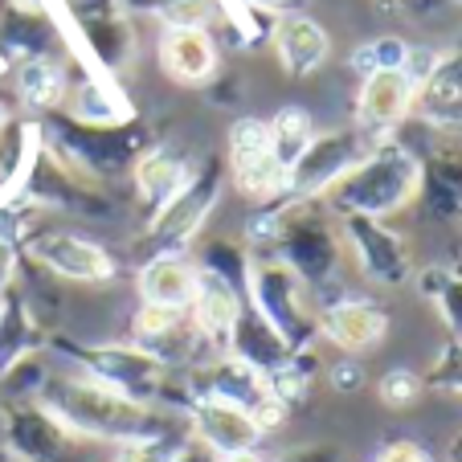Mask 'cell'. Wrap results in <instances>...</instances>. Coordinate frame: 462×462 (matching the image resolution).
I'll return each mask as SVG.
<instances>
[{
    "label": "cell",
    "instance_id": "cell-20",
    "mask_svg": "<svg viewBox=\"0 0 462 462\" xmlns=\"http://www.w3.org/2000/svg\"><path fill=\"white\" fill-rule=\"evenodd\" d=\"M266 42H271V53L287 79H311V74H319L323 66H328V58H332V33L315 17H307L303 9L279 13V17L271 21Z\"/></svg>",
    "mask_w": 462,
    "mask_h": 462
},
{
    "label": "cell",
    "instance_id": "cell-17",
    "mask_svg": "<svg viewBox=\"0 0 462 462\" xmlns=\"http://www.w3.org/2000/svg\"><path fill=\"white\" fill-rule=\"evenodd\" d=\"M389 336V311L373 299L344 295L319 307V340L332 344L340 356H365L376 352Z\"/></svg>",
    "mask_w": 462,
    "mask_h": 462
},
{
    "label": "cell",
    "instance_id": "cell-28",
    "mask_svg": "<svg viewBox=\"0 0 462 462\" xmlns=\"http://www.w3.org/2000/svg\"><path fill=\"white\" fill-rule=\"evenodd\" d=\"M242 307H245L242 291L201 274V291H197V299H192V307H189V319H192V328L205 336V344H209L213 352H226V340H229V332H234Z\"/></svg>",
    "mask_w": 462,
    "mask_h": 462
},
{
    "label": "cell",
    "instance_id": "cell-15",
    "mask_svg": "<svg viewBox=\"0 0 462 462\" xmlns=\"http://www.w3.org/2000/svg\"><path fill=\"white\" fill-rule=\"evenodd\" d=\"M66 37H74L70 58L87 61L90 70L103 74V79H111V82H119L123 74L135 66V53H140L135 21L119 9L95 13V17H79Z\"/></svg>",
    "mask_w": 462,
    "mask_h": 462
},
{
    "label": "cell",
    "instance_id": "cell-4",
    "mask_svg": "<svg viewBox=\"0 0 462 462\" xmlns=\"http://www.w3.org/2000/svg\"><path fill=\"white\" fill-rule=\"evenodd\" d=\"M323 201L336 217H397L421 201V156L397 140L376 143L373 156L352 168Z\"/></svg>",
    "mask_w": 462,
    "mask_h": 462
},
{
    "label": "cell",
    "instance_id": "cell-19",
    "mask_svg": "<svg viewBox=\"0 0 462 462\" xmlns=\"http://www.w3.org/2000/svg\"><path fill=\"white\" fill-rule=\"evenodd\" d=\"M61 115L82 123V127H119V123L140 119L135 103L123 95L119 82L95 74L87 61H79V58H70V87H66Z\"/></svg>",
    "mask_w": 462,
    "mask_h": 462
},
{
    "label": "cell",
    "instance_id": "cell-7",
    "mask_svg": "<svg viewBox=\"0 0 462 462\" xmlns=\"http://www.w3.org/2000/svg\"><path fill=\"white\" fill-rule=\"evenodd\" d=\"M245 303L271 323L291 348H315L319 344V307L323 299L274 254H254L245 274Z\"/></svg>",
    "mask_w": 462,
    "mask_h": 462
},
{
    "label": "cell",
    "instance_id": "cell-39",
    "mask_svg": "<svg viewBox=\"0 0 462 462\" xmlns=\"http://www.w3.org/2000/svg\"><path fill=\"white\" fill-rule=\"evenodd\" d=\"M373 462H438V458L421 442H413V438H389V442L373 454Z\"/></svg>",
    "mask_w": 462,
    "mask_h": 462
},
{
    "label": "cell",
    "instance_id": "cell-42",
    "mask_svg": "<svg viewBox=\"0 0 462 462\" xmlns=\"http://www.w3.org/2000/svg\"><path fill=\"white\" fill-rule=\"evenodd\" d=\"M237 5L250 13H271V17H279V13H295L303 0H237Z\"/></svg>",
    "mask_w": 462,
    "mask_h": 462
},
{
    "label": "cell",
    "instance_id": "cell-36",
    "mask_svg": "<svg viewBox=\"0 0 462 462\" xmlns=\"http://www.w3.org/2000/svg\"><path fill=\"white\" fill-rule=\"evenodd\" d=\"M221 17L217 0H160L156 21L164 29H209Z\"/></svg>",
    "mask_w": 462,
    "mask_h": 462
},
{
    "label": "cell",
    "instance_id": "cell-43",
    "mask_svg": "<svg viewBox=\"0 0 462 462\" xmlns=\"http://www.w3.org/2000/svg\"><path fill=\"white\" fill-rule=\"evenodd\" d=\"M176 462H213V454L205 450L201 442H192V438H189V446L180 450V458H176Z\"/></svg>",
    "mask_w": 462,
    "mask_h": 462
},
{
    "label": "cell",
    "instance_id": "cell-27",
    "mask_svg": "<svg viewBox=\"0 0 462 462\" xmlns=\"http://www.w3.org/2000/svg\"><path fill=\"white\" fill-rule=\"evenodd\" d=\"M226 352L229 356H237V360H245L250 368H258L262 376L279 373V368L295 356V348H291V344L282 340V336L274 332L271 323L262 319L250 303H245L242 315H237L234 332H229V340H226Z\"/></svg>",
    "mask_w": 462,
    "mask_h": 462
},
{
    "label": "cell",
    "instance_id": "cell-21",
    "mask_svg": "<svg viewBox=\"0 0 462 462\" xmlns=\"http://www.w3.org/2000/svg\"><path fill=\"white\" fill-rule=\"evenodd\" d=\"M156 58L164 79L189 90H205L221 74V53L209 29H164L156 42Z\"/></svg>",
    "mask_w": 462,
    "mask_h": 462
},
{
    "label": "cell",
    "instance_id": "cell-8",
    "mask_svg": "<svg viewBox=\"0 0 462 462\" xmlns=\"http://www.w3.org/2000/svg\"><path fill=\"white\" fill-rule=\"evenodd\" d=\"M17 250L25 262H33L42 274L74 287H106L119 279V258L103 242L79 234V229H61L50 221L33 217L17 237Z\"/></svg>",
    "mask_w": 462,
    "mask_h": 462
},
{
    "label": "cell",
    "instance_id": "cell-30",
    "mask_svg": "<svg viewBox=\"0 0 462 462\" xmlns=\"http://www.w3.org/2000/svg\"><path fill=\"white\" fill-rule=\"evenodd\" d=\"M189 254L201 274H209V279L245 295V274H250V258H254V250L245 242H234V237H197Z\"/></svg>",
    "mask_w": 462,
    "mask_h": 462
},
{
    "label": "cell",
    "instance_id": "cell-34",
    "mask_svg": "<svg viewBox=\"0 0 462 462\" xmlns=\"http://www.w3.org/2000/svg\"><path fill=\"white\" fill-rule=\"evenodd\" d=\"M421 397H426V376L413 373V368L397 365V368L376 376V402H381L384 410H393V413L413 410Z\"/></svg>",
    "mask_w": 462,
    "mask_h": 462
},
{
    "label": "cell",
    "instance_id": "cell-38",
    "mask_svg": "<svg viewBox=\"0 0 462 462\" xmlns=\"http://www.w3.org/2000/svg\"><path fill=\"white\" fill-rule=\"evenodd\" d=\"M323 376H328V384H332L336 393H360L368 381L360 356H340V360H332V365H323Z\"/></svg>",
    "mask_w": 462,
    "mask_h": 462
},
{
    "label": "cell",
    "instance_id": "cell-41",
    "mask_svg": "<svg viewBox=\"0 0 462 462\" xmlns=\"http://www.w3.org/2000/svg\"><path fill=\"white\" fill-rule=\"evenodd\" d=\"M17 274H21V250H17V242H9V237H0V295L17 282Z\"/></svg>",
    "mask_w": 462,
    "mask_h": 462
},
{
    "label": "cell",
    "instance_id": "cell-24",
    "mask_svg": "<svg viewBox=\"0 0 462 462\" xmlns=\"http://www.w3.org/2000/svg\"><path fill=\"white\" fill-rule=\"evenodd\" d=\"M192 168H197V160H192L184 148H176V143H156V140H152L148 148L140 152L135 168H131L135 201H140L148 213H152V209H160V205H164L168 197H172V192L192 176Z\"/></svg>",
    "mask_w": 462,
    "mask_h": 462
},
{
    "label": "cell",
    "instance_id": "cell-33",
    "mask_svg": "<svg viewBox=\"0 0 462 462\" xmlns=\"http://www.w3.org/2000/svg\"><path fill=\"white\" fill-rule=\"evenodd\" d=\"M184 446H189V426H176V430H168V434L115 446L106 462H176Z\"/></svg>",
    "mask_w": 462,
    "mask_h": 462
},
{
    "label": "cell",
    "instance_id": "cell-48",
    "mask_svg": "<svg viewBox=\"0 0 462 462\" xmlns=\"http://www.w3.org/2000/svg\"><path fill=\"white\" fill-rule=\"evenodd\" d=\"M397 5H402V0H397Z\"/></svg>",
    "mask_w": 462,
    "mask_h": 462
},
{
    "label": "cell",
    "instance_id": "cell-23",
    "mask_svg": "<svg viewBox=\"0 0 462 462\" xmlns=\"http://www.w3.org/2000/svg\"><path fill=\"white\" fill-rule=\"evenodd\" d=\"M66 87H70V58H25L9 66V90L13 103L29 111L33 119L61 111L66 103Z\"/></svg>",
    "mask_w": 462,
    "mask_h": 462
},
{
    "label": "cell",
    "instance_id": "cell-31",
    "mask_svg": "<svg viewBox=\"0 0 462 462\" xmlns=\"http://www.w3.org/2000/svg\"><path fill=\"white\" fill-rule=\"evenodd\" d=\"M37 135H42V131H37V119H25V115H17V111L0 123V201L17 197Z\"/></svg>",
    "mask_w": 462,
    "mask_h": 462
},
{
    "label": "cell",
    "instance_id": "cell-9",
    "mask_svg": "<svg viewBox=\"0 0 462 462\" xmlns=\"http://www.w3.org/2000/svg\"><path fill=\"white\" fill-rule=\"evenodd\" d=\"M226 189H229L226 156L197 160V168H192L189 180H184L160 209L148 213L143 242L160 245V250H189V245L201 237V229L209 226V217L221 205Z\"/></svg>",
    "mask_w": 462,
    "mask_h": 462
},
{
    "label": "cell",
    "instance_id": "cell-29",
    "mask_svg": "<svg viewBox=\"0 0 462 462\" xmlns=\"http://www.w3.org/2000/svg\"><path fill=\"white\" fill-rule=\"evenodd\" d=\"M413 287L438 307L450 340H462V262H430L413 271Z\"/></svg>",
    "mask_w": 462,
    "mask_h": 462
},
{
    "label": "cell",
    "instance_id": "cell-40",
    "mask_svg": "<svg viewBox=\"0 0 462 462\" xmlns=\"http://www.w3.org/2000/svg\"><path fill=\"white\" fill-rule=\"evenodd\" d=\"M279 462H344V454H340V446L307 442V446H295V450H287Z\"/></svg>",
    "mask_w": 462,
    "mask_h": 462
},
{
    "label": "cell",
    "instance_id": "cell-14",
    "mask_svg": "<svg viewBox=\"0 0 462 462\" xmlns=\"http://www.w3.org/2000/svg\"><path fill=\"white\" fill-rule=\"evenodd\" d=\"M180 418H184V426H189V438L192 442H201L213 458H221V454L258 450L262 438H266L258 430V421L250 418V410L226 402V397H213V393L189 389V397H184V405H180Z\"/></svg>",
    "mask_w": 462,
    "mask_h": 462
},
{
    "label": "cell",
    "instance_id": "cell-16",
    "mask_svg": "<svg viewBox=\"0 0 462 462\" xmlns=\"http://www.w3.org/2000/svg\"><path fill=\"white\" fill-rule=\"evenodd\" d=\"M413 98H418V82L405 74V66L360 74L352 123L373 140H397V127L413 119Z\"/></svg>",
    "mask_w": 462,
    "mask_h": 462
},
{
    "label": "cell",
    "instance_id": "cell-26",
    "mask_svg": "<svg viewBox=\"0 0 462 462\" xmlns=\"http://www.w3.org/2000/svg\"><path fill=\"white\" fill-rule=\"evenodd\" d=\"M421 201L442 221H462V148L438 135V148L421 156Z\"/></svg>",
    "mask_w": 462,
    "mask_h": 462
},
{
    "label": "cell",
    "instance_id": "cell-12",
    "mask_svg": "<svg viewBox=\"0 0 462 462\" xmlns=\"http://www.w3.org/2000/svg\"><path fill=\"white\" fill-rule=\"evenodd\" d=\"M229 184L254 205H274L287 197V164L274 156L266 119H234L226 143Z\"/></svg>",
    "mask_w": 462,
    "mask_h": 462
},
{
    "label": "cell",
    "instance_id": "cell-1",
    "mask_svg": "<svg viewBox=\"0 0 462 462\" xmlns=\"http://www.w3.org/2000/svg\"><path fill=\"white\" fill-rule=\"evenodd\" d=\"M37 402L70 430L74 438H82L90 446L140 442V438H156V434L184 426L180 413L131 402V397L106 389V384H98L95 376L79 373V368H53L45 389L37 393Z\"/></svg>",
    "mask_w": 462,
    "mask_h": 462
},
{
    "label": "cell",
    "instance_id": "cell-11",
    "mask_svg": "<svg viewBox=\"0 0 462 462\" xmlns=\"http://www.w3.org/2000/svg\"><path fill=\"white\" fill-rule=\"evenodd\" d=\"M376 143L384 140H373L356 123L336 131H315V140L303 148V156L287 168V197H295V201H323L352 168L373 156Z\"/></svg>",
    "mask_w": 462,
    "mask_h": 462
},
{
    "label": "cell",
    "instance_id": "cell-45",
    "mask_svg": "<svg viewBox=\"0 0 462 462\" xmlns=\"http://www.w3.org/2000/svg\"><path fill=\"white\" fill-rule=\"evenodd\" d=\"M446 458H450V462H462V430L450 438V450H446Z\"/></svg>",
    "mask_w": 462,
    "mask_h": 462
},
{
    "label": "cell",
    "instance_id": "cell-35",
    "mask_svg": "<svg viewBox=\"0 0 462 462\" xmlns=\"http://www.w3.org/2000/svg\"><path fill=\"white\" fill-rule=\"evenodd\" d=\"M405 58H410V42H402V37H373V42L356 45L348 58L352 74H373V70H389V66H405Z\"/></svg>",
    "mask_w": 462,
    "mask_h": 462
},
{
    "label": "cell",
    "instance_id": "cell-47",
    "mask_svg": "<svg viewBox=\"0 0 462 462\" xmlns=\"http://www.w3.org/2000/svg\"><path fill=\"white\" fill-rule=\"evenodd\" d=\"M5 70H9V66H5V61H0V79H5Z\"/></svg>",
    "mask_w": 462,
    "mask_h": 462
},
{
    "label": "cell",
    "instance_id": "cell-5",
    "mask_svg": "<svg viewBox=\"0 0 462 462\" xmlns=\"http://www.w3.org/2000/svg\"><path fill=\"white\" fill-rule=\"evenodd\" d=\"M37 127H42V140L58 156H66L79 172H87L90 180L106 184V189L119 180H131V168H135L140 152L152 143L140 119L119 123V127H82V123L66 119L61 111H53L42 115Z\"/></svg>",
    "mask_w": 462,
    "mask_h": 462
},
{
    "label": "cell",
    "instance_id": "cell-10",
    "mask_svg": "<svg viewBox=\"0 0 462 462\" xmlns=\"http://www.w3.org/2000/svg\"><path fill=\"white\" fill-rule=\"evenodd\" d=\"M87 446L37 397H0V450L9 462H82Z\"/></svg>",
    "mask_w": 462,
    "mask_h": 462
},
{
    "label": "cell",
    "instance_id": "cell-18",
    "mask_svg": "<svg viewBox=\"0 0 462 462\" xmlns=\"http://www.w3.org/2000/svg\"><path fill=\"white\" fill-rule=\"evenodd\" d=\"M413 119L442 140L462 135V45L438 50L434 70L418 82L413 98Z\"/></svg>",
    "mask_w": 462,
    "mask_h": 462
},
{
    "label": "cell",
    "instance_id": "cell-22",
    "mask_svg": "<svg viewBox=\"0 0 462 462\" xmlns=\"http://www.w3.org/2000/svg\"><path fill=\"white\" fill-rule=\"evenodd\" d=\"M197 291H201V271H197L189 250H156L135 271L140 303L168 307V311H189Z\"/></svg>",
    "mask_w": 462,
    "mask_h": 462
},
{
    "label": "cell",
    "instance_id": "cell-46",
    "mask_svg": "<svg viewBox=\"0 0 462 462\" xmlns=\"http://www.w3.org/2000/svg\"><path fill=\"white\" fill-rule=\"evenodd\" d=\"M13 115V103H9V95H5V87H0V123Z\"/></svg>",
    "mask_w": 462,
    "mask_h": 462
},
{
    "label": "cell",
    "instance_id": "cell-44",
    "mask_svg": "<svg viewBox=\"0 0 462 462\" xmlns=\"http://www.w3.org/2000/svg\"><path fill=\"white\" fill-rule=\"evenodd\" d=\"M213 462H266L258 450H242V454H221V458H213Z\"/></svg>",
    "mask_w": 462,
    "mask_h": 462
},
{
    "label": "cell",
    "instance_id": "cell-37",
    "mask_svg": "<svg viewBox=\"0 0 462 462\" xmlns=\"http://www.w3.org/2000/svg\"><path fill=\"white\" fill-rule=\"evenodd\" d=\"M421 376H426V389L450 393V397L462 402V340H446Z\"/></svg>",
    "mask_w": 462,
    "mask_h": 462
},
{
    "label": "cell",
    "instance_id": "cell-2",
    "mask_svg": "<svg viewBox=\"0 0 462 462\" xmlns=\"http://www.w3.org/2000/svg\"><path fill=\"white\" fill-rule=\"evenodd\" d=\"M245 245L254 254L282 258L315 295L340 279V266L348 258L340 217L328 209V201H295V197L262 205L245 226Z\"/></svg>",
    "mask_w": 462,
    "mask_h": 462
},
{
    "label": "cell",
    "instance_id": "cell-3",
    "mask_svg": "<svg viewBox=\"0 0 462 462\" xmlns=\"http://www.w3.org/2000/svg\"><path fill=\"white\" fill-rule=\"evenodd\" d=\"M45 352L61 356L70 368L95 376L98 384L123 393V397H131V402H140V405H160V410L180 413L184 397H189L184 376L176 381L172 368H168L164 360H156L135 340L95 344V340H70V336H50Z\"/></svg>",
    "mask_w": 462,
    "mask_h": 462
},
{
    "label": "cell",
    "instance_id": "cell-25",
    "mask_svg": "<svg viewBox=\"0 0 462 462\" xmlns=\"http://www.w3.org/2000/svg\"><path fill=\"white\" fill-rule=\"evenodd\" d=\"M45 344H50V328L37 319L29 299L21 295V287L13 282V287L0 295V381L25 356L45 352Z\"/></svg>",
    "mask_w": 462,
    "mask_h": 462
},
{
    "label": "cell",
    "instance_id": "cell-32",
    "mask_svg": "<svg viewBox=\"0 0 462 462\" xmlns=\"http://www.w3.org/2000/svg\"><path fill=\"white\" fill-rule=\"evenodd\" d=\"M266 135H271V148L282 164H295L303 156V148L315 140V119L303 106H279V111L266 119Z\"/></svg>",
    "mask_w": 462,
    "mask_h": 462
},
{
    "label": "cell",
    "instance_id": "cell-13",
    "mask_svg": "<svg viewBox=\"0 0 462 462\" xmlns=\"http://www.w3.org/2000/svg\"><path fill=\"white\" fill-rule=\"evenodd\" d=\"M344 254L356 262V271L365 274L373 287L397 291L413 282V245L402 229H393L389 221L376 217H340Z\"/></svg>",
    "mask_w": 462,
    "mask_h": 462
},
{
    "label": "cell",
    "instance_id": "cell-6",
    "mask_svg": "<svg viewBox=\"0 0 462 462\" xmlns=\"http://www.w3.org/2000/svg\"><path fill=\"white\" fill-rule=\"evenodd\" d=\"M17 197L37 213L50 209V213H66V217H79V221H115L123 213L119 197H115L106 184L79 172V168L66 156H58L42 135H37V143H33V156H29V168H25V176H21Z\"/></svg>",
    "mask_w": 462,
    "mask_h": 462
}]
</instances>
